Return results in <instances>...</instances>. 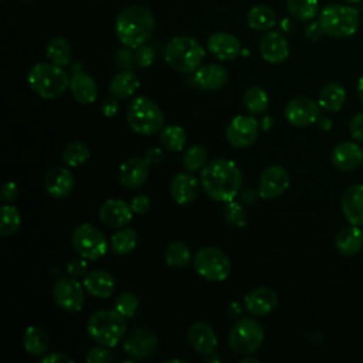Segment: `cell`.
I'll return each instance as SVG.
<instances>
[{
    "mask_svg": "<svg viewBox=\"0 0 363 363\" xmlns=\"http://www.w3.org/2000/svg\"><path fill=\"white\" fill-rule=\"evenodd\" d=\"M149 176V163L142 157H130L119 169V182L122 186L136 190L145 184Z\"/></svg>",
    "mask_w": 363,
    "mask_h": 363,
    "instance_id": "24",
    "label": "cell"
},
{
    "mask_svg": "<svg viewBox=\"0 0 363 363\" xmlns=\"http://www.w3.org/2000/svg\"><path fill=\"white\" fill-rule=\"evenodd\" d=\"M145 159H146V162L149 164L150 163H157V162H160L163 159V152L159 147H150L149 150H146Z\"/></svg>",
    "mask_w": 363,
    "mask_h": 363,
    "instance_id": "54",
    "label": "cell"
},
{
    "mask_svg": "<svg viewBox=\"0 0 363 363\" xmlns=\"http://www.w3.org/2000/svg\"><path fill=\"white\" fill-rule=\"evenodd\" d=\"M357 98H359L360 104L363 105V77L357 81Z\"/></svg>",
    "mask_w": 363,
    "mask_h": 363,
    "instance_id": "56",
    "label": "cell"
},
{
    "mask_svg": "<svg viewBox=\"0 0 363 363\" xmlns=\"http://www.w3.org/2000/svg\"><path fill=\"white\" fill-rule=\"evenodd\" d=\"M17 194H18V189L16 186L14 182H6L3 186H1V199L6 201V203H11L17 199Z\"/></svg>",
    "mask_w": 363,
    "mask_h": 363,
    "instance_id": "50",
    "label": "cell"
},
{
    "mask_svg": "<svg viewBox=\"0 0 363 363\" xmlns=\"http://www.w3.org/2000/svg\"><path fill=\"white\" fill-rule=\"evenodd\" d=\"M335 247L345 257L356 255L363 247V230L353 224L343 227L335 237Z\"/></svg>",
    "mask_w": 363,
    "mask_h": 363,
    "instance_id": "28",
    "label": "cell"
},
{
    "mask_svg": "<svg viewBox=\"0 0 363 363\" xmlns=\"http://www.w3.org/2000/svg\"><path fill=\"white\" fill-rule=\"evenodd\" d=\"M189 342L200 354H211L217 347V336L213 328L204 322H196L189 329Z\"/></svg>",
    "mask_w": 363,
    "mask_h": 363,
    "instance_id": "26",
    "label": "cell"
},
{
    "mask_svg": "<svg viewBox=\"0 0 363 363\" xmlns=\"http://www.w3.org/2000/svg\"><path fill=\"white\" fill-rule=\"evenodd\" d=\"M113 306H115L113 309L116 312H119L122 316L132 318L136 313V311H138L139 299H138V296L133 292H122L116 298Z\"/></svg>",
    "mask_w": 363,
    "mask_h": 363,
    "instance_id": "44",
    "label": "cell"
},
{
    "mask_svg": "<svg viewBox=\"0 0 363 363\" xmlns=\"http://www.w3.org/2000/svg\"><path fill=\"white\" fill-rule=\"evenodd\" d=\"M320 109L322 108L319 104L313 99L306 96H296L286 104L284 115L291 125L296 128H305L313 125L320 118Z\"/></svg>",
    "mask_w": 363,
    "mask_h": 363,
    "instance_id": "13",
    "label": "cell"
},
{
    "mask_svg": "<svg viewBox=\"0 0 363 363\" xmlns=\"http://www.w3.org/2000/svg\"><path fill=\"white\" fill-rule=\"evenodd\" d=\"M164 261L169 267L184 268L191 262L190 248L182 241H172L164 250Z\"/></svg>",
    "mask_w": 363,
    "mask_h": 363,
    "instance_id": "38",
    "label": "cell"
},
{
    "mask_svg": "<svg viewBox=\"0 0 363 363\" xmlns=\"http://www.w3.org/2000/svg\"><path fill=\"white\" fill-rule=\"evenodd\" d=\"M261 57L269 64L284 62L289 55V44L278 31L267 33L259 41Z\"/></svg>",
    "mask_w": 363,
    "mask_h": 363,
    "instance_id": "23",
    "label": "cell"
},
{
    "mask_svg": "<svg viewBox=\"0 0 363 363\" xmlns=\"http://www.w3.org/2000/svg\"><path fill=\"white\" fill-rule=\"evenodd\" d=\"M130 207H132L135 214L143 216L145 213H147V210L150 207V200H149V197L146 194H138V196H135L132 199Z\"/></svg>",
    "mask_w": 363,
    "mask_h": 363,
    "instance_id": "49",
    "label": "cell"
},
{
    "mask_svg": "<svg viewBox=\"0 0 363 363\" xmlns=\"http://www.w3.org/2000/svg\"><path fill=\"white\" fill-rule=\"evenodd\" d=\"M88 264L85 261V258H74L71 259L68 264H67V272L69 277H74V278H82L85 277L88 272Z\"/></svg>",
    "mask_w": 363,
    "mask_h": 363,
    "instance_id": "47",
    "label": "cell"
},
{
    "mask_svg": "<svg viewBox=\"0 0 363 363\" xmlns=\"http://www.w3.org/2000/svg\"><path fill=\"white\" fill-rule=\"evenodd\" d=\"M207 50L221 61H231L240 55L241 43L231 33L217 31L208 37Z\"/></svg>",
    "mask_w": 363,
    "mask_h": 363,
    "instance_id": "18",
    "label": "cell"
},
{
    "mask_svg": "<svg viewBox=\"0 0 363 363\" xmlns=\"http://www.w3.org/2000/svg\"><path fill=\"white\" fill-rule=\"evenodd\" d=\"M247 23L250 28L255 31H268L277 24V16L271 7L265 4H257L250 9L247 14Z\"/></svg>",
    "mask_w": 363,
    "mask_h": 363,
    "instance_id": "32",
    "label": "cell"
},
{
    "mask_svg": "<svg viewBox=\"0 0 363 363\" xmlns=\"http://www.w3.org/2000/svg\"><path fill=\"white\" fill-rule=\"evenodd\" d=\"M126 119L130 129L143 136L157 133L164 123L162 109L146 96H136L129 102L126 108Z\"/></svg>",
    "mask_w": 363,
    "mask_h": 363,
    "instance_id": "6",
    "label": "cell"
},
{
    "mask_svg": "<svg viewBox=\"0 0 363 363\" xmlns=\"http://www.w3.org/2000/svg\"><path fill=\"white\" fill-rule=\"evenodd\" d=\"M271 125H272V118L265 116V118L261 119V128H262V129H268Z\"/></svg>",
    "mask_w": 363,
    "mask_h": 363,
    "instance_id": "57",
    "label": "cell"
},
{
    "mask_svg": "<svg viewBox=\"0 0 363 363\" xmlns=\"http://www.w3.org/2000/svg\"><path fill=\"white\" fill-rule=\"evenodd\" d=\"M186 132L179 125H167L162 128L159 133V142L162 147L169 152H180L186 145Z\"/></svg>",
    "mask_w": 363,
    "mask_h": 363,
    "instance_id": "37",
    "label": "cell"
},
{
    "mask_svg": "<svg viewBox=\"0 0 363 363\" xmlns=\"http://www.w3.org/2000/svg\"><path fill=\"white\" fill-rule=\"evenodd\" d=\"M89 149L84 142L75 140L65 146L62 152V162L69 167H78L89 159Z\"/></svg>",
    "mask_w": 363,
    "mask_h": 363,
    "instance_id": "40",
    "label": "cell"
},
{
    "mask_svg": "<svg viewBox=\"0 0 363 363\" xmlns=\"http://www.w3.org/2000/svg\"><path fill=\"white\" fill-rule=\"evenodd\" d=\"M200 184L203 190L216 201H231L242 186L240 167L224 157H217L206 163L200 170Z\"/></svg>",
    "mask_w": 363,
    "mask_h": 363,
    "instance_id": "1",
    "label": "cell"
},
{
    "mask_svg": "<svg viewBox=\"0 0 363 363\" xmlns=\"http://www.w3.org/2000/svg\"><path fill=\"white\" fill-rule=\"evenodd\" d=\"M20 1H33V0H20Z\"/></svg>",
    "mask_w": 363,
    "mask_h": 363,
    "instance_id": "60",
    "label": "cell"
},
{
    "mask_svg": "<svg viewBox=\"0 0 363 363\" xmlns=\"http://www.w3.org/2000/svg\"><path fill=\"white\" fill-rule=\"evenodd\" d=\"M111 250L116 255H126L132 252L138 244V234L130 227L118 228V231L111 237Z\"/></svg>",
    "mask_w": 363,
    "mask_h": 363,
    "instance_id": "34",
    "label": "cell"
},
{
    "mask_svg": "<svg viewBox=\"0 0 363 363\" xmlns=\"http://www.w3.org/2000/svg\"><path fill=\"white\" fill-rule=\"evenodd\" d=\"M0 233L4 237L13 235L18 231L20 225H21V216L20 211L11 206V204H4L1 207V213H0Z\"/></svg>",
    "mask_w": 363,
    "mask_h": 363,
    "instance_id": "41",
    "label": "cell"
},
{
    "mask_svg": "<svg viewBox=\"0 0 363 363\" xmlns=\"http://www.w3.org/2000/svg\"><path fill=\"white\" fill-rule=\"evenodd\" d=\"M345 1H347V3H359L362 0H345Z\"/></svg>",
    "mask_w": 363,
    "mask_h": 363,
    "instance_id": "59",
    "label": "cell"
},
{
    "mask_svg": "<svg viewBox=\"0 0 363 363\" xmlns=\"http://www.w3.org/2000/svg\"><path fill=\"white\" fill-rule=\"evenodd\" d=\"M278 303V296L274 289L268 286H259L252 291H250L245 298H244V305L245 309L252 315V316H265Z\"/></svg>",
    "mask_w": 363,
    "mask_h": 363,
    "instance_id": "22",
    "label": "cell"
},
{
    "mask_svg": "<svg viewBox=\"0 0 363 363\" xmlns=\"http://www.w3.org/2000/svg\"><path fill=\"white\" fill-rule=\"evenodd\" d=\"M86 332L89 337L98 345L112 347L118 345L126 332L125 316L115 309L96 311L86 322Z\"/></svg>",
    "mask_w": 363,
    "mask_h": 363,
    "instance_id": "5",
    "label": "cell"
},
{
    "mask_svg": "<svg viewBox=\"0 0 363 363\" xmlns=\"http://www.w3.org/2000/svg\"><path fill=\"white\" fill-rule=\"evenodd\" d=\"M41 363H74V359L64 353H50L41 359Z\"/></svg>",
    "mask_w": 363,
    "mask_h": 363,
    "instance_id": "53",
    "label": "cell"
},
{
    "mask_svg": "<svg viewBox=\"0 0 363 363\" xmlns=\"http://www.w3.org/2000/svg\"><path fill=\"white\" fill-rule=\"evenodd\" d=\"M240 362H241V363H250V362H252V363H258L259 360H258L257 357H252L251 354H247V356H245V357H242Z\"/></svg>",
    "mask_w": 363,
    "mask_h": 363,
    "instance_id": "58",
    "label": "cell"
},
{
    "mask_svg": "<svg viewBox=\"0 0 363 363\" xmlns=\"http://www.w3.org/2000/svg\"><path fill=\"white\" fill-rule=\"evenodd\" d=\"M133 210L130 204L121 199H109L99 208V220L109 228H122L132 218Z\"/></svg>",
    "mask_w": 363,
    "mask_h": 363,
    "instance_id": "16",
    "label": "cell"
},
{
    "mask_svg": "<svg viewBox=\"0 0 363 363\" xmlns=\"http://www.w3.org/2000/svg\"><path fill=\"white\" fill-rule=\"evenodd\" d=\"M45 55L50 62L65 67L71 60V44L62 37H54L47 43Z\"/></svg>",
    "mask_w": 363,
    "mask_h": 363,
    "instance_id": "36",
    "label": "cell"
},
{
    "mask_svg": "<svg viewBox=\"0 0 363 363\" xmlns=\"http://www.w3.org/2000/svg\"><path fill=\"white\" fill-rule=\"evenodd\" d=\"M69 91L74 99L82 105L94 104L98 98V85L95 79L85 72H77L72 75L69 79Z\"/></svg>",
    "mask_w": 363,
    "mask_h": 363,
    "instance_id": "27",
    "label": "cell"
},
{
    "mask_svg": "<svg viewBox=\"0 0 363 363\" xmlns=\"http://www.w3.org/2000/svg\"><path fill=\"white\" fill-rule=\"evenodd\" d=\"M86 362L89 363H108L111 362L113 357L111 354V352L108 350V346H95V347H91L86 353Z\"/></svg>",
    "mask_w": 363,
    "mask_h": 363,
    "instance_id": "45",
    "label": "cell"
},
{
    "mask_svg": "<svg viewBox=\"0 0 363 363\" xmlns=\"http://www.w3.org/2000/svg\"><path fill=\"white\" fill-rule=\"evenodd\" d=\"M259 193L258 191H255L254 189H248V190H245L244 193H242V201H245L247 204H251V203H254L255 201V199H257V196H258Z\"/></svg>",
    "mask_w": 363,
    "mask_h": 363,
    "instance_id": "55",
    "label": "cell"
},
{
    "mask_svg": "<svg viewBox=\"0 0 363 363\" xmlns=\"http://www.w3.org/2000/svg\"><path fill=\"white\" fill-rule=\"evenodd\" d=\"M182 163L184 169L191 173L196 170H201L207 163V150L201 145H194L183 153Z\"/></svg>",
    "mask_w": 363,
    "mask_h": 363,
    "instance_id": "42",
    "label": "cell"
},
{
    "mask_svg": "<svg viewBox=\"0 0 363 363\" xmlns=\"http://www.w3.org/2000/svg\"><path fill=\"white\" fill-rule=\"evenodd\" d=\"M264 340L262 326L252 318H240L228 335V345L235 354L247 356L257 352Z\"/></svg>",
    "mask_w": 363,
    "mask_h": 363,
    "instance_id": "8",
    "label": "cell"
},
{
    "mask_svg": "<svg viewBox=\"0 0 363 363\" xmlns=\"http://www.w3.org/2000/svg\"><path fill=\"white\" fill-rule=\"evenodd\" d=\"M155 17L143 6L133 4L123 9L115 20V33L128 48L143 45L153 34Z\"/></svg>",
    "mask_w": 363,
    "mask_h": 363,
    "instance_id": "2",
    "label": "cell"
},
{
    "mask_svg": "<svg viewBox=\"0 0 363 363\" xmlns=\"http://www.w3.org/2000/svg\"><path fill=\"white\" fill-rule=\"evenodd\" d=\"M330 162L337 170H354L363 163V149L354 142H342L333 147Z\"/></svg>",
    "mask_w": 363,
    "mask_h": 363,
    "instance_id": "19",
    "label": "cell"
},
{
    "mask_svg": "<svg viewBox=\"0 0 363 363\" xmlns=\"http://www.w3.org/2000/svg\"><path fill=\"white\" fill-rule=\"evenodd\" d=\"M193 267L201 278L210 282L224 281L231 269L227 254L218 247H203L197 250L193 257Z\"/></svg>",
    "mask_w": 363,
    "mask_h": 363,
    "instance_id": "9",
    "label": "cell"
},
{
    "mask_svg": "<svg viewBox=\"0 0 363 363\" xmlns=\"http://www.w3.org/2000/svg\"><path fill=\"white\" fill-rule=\"evenodd\" d=\"M325 34L336 38L350 37L359 28V11L352 6L328 4L318 18Z\"/></svg>",
    "mask_w": 363,
    "mask_h": 363,
    "instance_id": "7",
    "label": "cell"
},
{
    "mask_svg": "<svg viewBox=\"0 0 363 363\" xmlns=\"http://www.w3.org/2000/svg\"><path fill=\"white\" fill-rule=\"evenodd\" d=\"M135 60L136 64L142 68L152 65V62L155 61V51L152 47L149 45H140L136 48V54H135Z\"/></svg>",
    "mask_w": 363,
    "mask_h": 363,
    "instance_id": "46",
    "label": "cell"
},
{
    "mask_svg": "<svg viewBox=\"0 0 363 363\" xmlns=\"http://www.w3.org/2000/svg\"><path fill=\"white\" fill-rule=\"evenodd\" d=\"M223 214H224V220L233 227L242 228L247 224V213L240 203H235L233 200L227 201L224 206Z\"/></svg>",
    "mask_w": 363,
    "mask_h": 363,
    "instance_id": "43",
    "label": "cell"
},
{
    "mask_svg": "<svg viewBox=\"0 0 363 363\" xmlns=\"http://www.w3.org/2000/svg\"><path fill=\"white\" fill-rule=\"evenodd\" d=\"M322 34H325V33H323V30H322L319 21L311 23V24L305 28V37H306L308 40H311V41H318V40L322 37Z\"/></svg>",
    "mask_w": 363,
    "mask_h": 363,
    "instance_id": "52",
    "label": "cell"
},
{
    "mask_svg": "<svg viewBox=\"0 0 363 363\" xmlns=\"http://www.w3.org/2000/svg\"><path fill=\"white\" fill-rule=\"evenodd\" d=\"M200 182L191 173H177L170 182V196L180 206L190 204L199 194Z\"/></svg>",
    "mask_w": 363,
    "mask_h": 363,
    "instance_id": "25",
    "label": "cell"
},
{
    "mask_svg": "<svg viewBox=\"0 0 363 363\" xmlns=\"http://www.w3.org/2000/svg\"><path fill=\"white\" fill-rule=\"evenodd\" d=\"M259 133V123L252 115L234 116L225 128L227 142L237 149L251 146Z\"/></svg>",
    "mask_w": 363,
    "mask_h": 363,
    "instance_id": "11",
    "label": "cell"
},
{
    "mask_svg": "<svg viewBox=\"0 0 363 363\" xmlns=\"http://www.w3.org/2000/svg\"><path fill=\"white\" fill-rule=\"evenodd\" d=\"M193 85L204 91H218L225 86L228 81L227 69L220 64L200 65L193 72Z\"/></svg>",
    "mask_w": 363,
    "mask_h": 363,
    "instance_id": "17",
    "label": "cell"
},
{
    "mask_svg": "<svg viewBox=\"0 0 363 363\" xmlns=\"http://www.w3.org/2000/svg\"><path fill=\"white\" fill-rule=\"evenodd\" d=\"M75 182L72 173L65 167H52L44 177L45 191L54 199H65L74 190Z\"/></svg>",
    "mask_w": 363,
    "mask_h": 363,
    "instance_id": "21",
    "label": "cell"
},
{
    "mask_svg": "<svg viewBox=\"0 0 363 363\" xmlns=\"http://www.w3.org/2000/svg\"><path fill=\"white\" fill-rule=\"evenodd\" d=\"M286 9L292 17L301 21L313 20L319 13L318 0H286Z\"/></svg>",
    "mask_w": 363,
    "mask_h": 363,
    "instance_id": "39",
    "label": "cell"
},
{
    "mask_svg": "<svg viewBox=\"0 0 363 363\" xmlns=\"http://www.w3.org/2000/svg\"><path fill=\"white\" fill-rule=\"evenodd\" d=\"M349 132L352 138L363 143V112L356 113L349 122Z\"/></svg>",
    "mask_w": 363,
    "mask_h": 363,
    "instance_id": "48",
    "label": "cell"
},
{
    "mask_svg": "<svg viewBox=\"0 0 363 363\" xmlns=\"http://www.w3.org/2000/svg\"><path fill=\"white\" fill-rule=\"evenodd\" d=\"M340 207L349 224L363 227V184L349 186L342 194Z\"/></svg>",
    "mask_w": 363,
    "mask_h": 363,
    "instance_id": "20",
    "label": "cell"
},
{
    "mask_svg": "<svg viewBox=\"0 0 363 363\" xmlns=\"http://www.w3.org/2000/svg\"><path fill=\"white\" fill-rule=\"evenodd\" d=\"M157 346L159 340L156 335L143 328L135 329L123 342V350L132 359H146L156 352Z\"/></svg>",
    "mask_w": 363,
    "mask_h": 363,
    "instance_id": "15",
    "label": "cell"
},
{
    "mask_svg": "<svg viewBox=\"0 0 363 363\" xmlns=\"http://www.w3.org/2000/svg\"><path fill=\"white\" fill-rule=\"evenodd\" d=\"M289 187V174L285 167L279 164L268 166L259 176L258 193L262 199L272 200L279 197Z\"/></svg>",
    "mask_w": 363,
    "mask_h": 363,
    "instance_id": "14",
    "label": "cell"
},
{
    "mask_svg": "<svg viewBox=\"0 0 363 363\" xmlns=\"http://www.w3.org/2000/svg\"><path fill=\"white\" fill-rule=\"evenodd\" d=\"M346 102V89L339 82H328L319 92L318 104L326 112H339Z\"/></svg>",
    "mask_w": 363,
    "mask_h": 363,
    "instance_id": "30",
    "label": "cell"
},
{
    "mask_svg": "<svg viewBox=\"0 0 363 363\" xmlns=\"http://www.w3.org/2000/svg\"><path fill=\"white\" fill-rule=\"evenodd\" d=\"M101 111L105 116L108 118H113L118 112H119V102L116 101V98H108L102 102V106H101Z\"/></svg>",
    "mask_w": 363,
    "mask_h": 363,
    "instance_id": "51",
    "label": "cell"
},
{
    "mask_svg": "<svg viewBox=\"0 0 363 363\" xmlns=\"http://www.w3.org/2000/svg\"><path fill=\"white\" fill-rule=\"evenodd\" d=\"M84 286L95 298H109L115 289V279L104 269H94L84 277Z\"/></svg>",
    "mask_w": 363,
    "mask_h": 363,
    "instance_id": "29",
    "label": "cell"
},
{
    "mask_svg": "<svg viewBox=\"0 0 363 363\" xmlns=\"http://www.w3.org/2000/svg\"><path fill=\"white\" fill-rule=\"evenodd\" d=\"M84 288L74 277L60 278L52 286L54 302L64 311L77 312L85 303Z\"/></svg>",
    "mask_w": 363,
    "mask_h": 363,
    "instance_id": "12",
    "label": "cell"
},
{
    "mask_svg": "<svg viewBox=\"0 0 363 363\" xmlns=\"http://www.w3.org/2000/svg\"><path fill=\"white\" fill-rule=\"evenodd\" d=\"M23 345L30 356H43L48 349V336L38 326H28L24 333Z\"/></svg>",
    "mask_w": 363,
    "mask_h": 363,
    "instance_id": "33",
    "label": "cell"
},
{
    "mask_svg": "<svg viewBox=\"0 0 363 363\" xmlns=\"http://www.w3.org/2000/svg\"><path fill=\"white\" fill-rule=\"evenodd\" d=\"M139 79L132 71H122L116 74L109 84V94L116 99H125L133 95L139 88Z\"/></svg>",
    "mask_w": 363,
    "mask_h": 363,
    "instance_id": "31",
    "label": "cell"
},
{
    "mask_svg": "<svg viewBox=\"0 0 363 363\" xmlns=\"http://www.w3.org/2000/svg\"><path fill=\"white\" fill-rule=\"evenodd\" d=\"M164 60L173 69L183 74H193L204 60V48L193 37L177 35L167 43Z\"/></svg>",
    "mask_w": 363,
    "mask_h": 363,
    "instance_id": "4",
    "label": "cell"
},
{
    "mask_svg": "<svg viewBox=\"0 0 363 363\" xmlns=\"http://www.w3.org/2000/svg\"><path fill=\"white\" fill-rule=\"evenodd\" d=\"M71 242L79 257L91 261L102 258L108 251V241L102 231L88 223L74 228Z\"/></svg>",
    "mask_w": 363,
    "mask_h": 363,
    "instance_id": "10",
    "label": "cell"
},
{
    "mask_svg": "<svg viewBox=\"0 0 363 363\" xmlns=\"http://www.w3.org/2000/svg\"><path fill=\"white\" fill-rule=\"evenodd\" d=\"M69 79L67 71L52 62H37L27 75L31 91L44 99L61 96L69 86Z\"/></svg>",
    "mask_w": 363,
    "mask_h": 363,
    "instance_id": "3",
    "label": "cell"
},
{
    "mask_svg": "<svg viewBox=\"0 0 363 363\" xmlns=\"http://www.w3.org/2000/svg\"><path fill=\"white\" fill-rule=\"evenodd\" d=\"M244 108L250 115H261L268 109L269 98L264 88L261 86H251L245 91L242 96Z\"/></svg>",
    "mask_w": 363,
    "mask_h": 363,
    "instance_id": "35",
    "label": "cell"
}]
</instances>
